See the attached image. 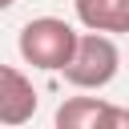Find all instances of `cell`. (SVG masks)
I'll return each instance as SVG.
<instances>
[{"mask_svg": "<svg viewBox=\"0 0 129 129\" xmlns=\"http://www.w3.org/2000/svg\"><path fill=\"white\" fill-rule=\"evenodd\" d=\"M73 12L93 32H129V0H73Z\"/></svg>", "mask_w": 129, "mask_h": 129, "instance_id": "cell-5", "label": "cell"}, {"mask_svg": "<svg viewBox=\"0 0 129 129\" xmlns=\"http://www.w3.org/2000/svg\"><path fill=\"white\" fill-rule=\"evenodd\" d=\"M117 69H121V52H117L113 36L89 28V32H81L77 52H73V60L60 73H64V81L73 89H105L117 77Z\"/></svg>", "mask_w": 129, "mask_h": 129, "instance_id": "cell-2", "label": "cell"}, {"mask_svg": "<svg viewBox=\"0 0 129 129\" xmlns=\"http://www.w3.org/2000/svg\"><path fill=\"white\" fill-rule=\"evenodd\" d=\"M36 105H40V97H36L32 81L16 64H4L0 69V125H8V129L24 125L36 113Z\"/></svg>", "mask_w": 129, "mask_h": 129, "instance_id": "cell-4", "label": "cell"}, {"mask_svg": "<svg viewBox=\"0 0 129 129\" xmlns=\"http://www.w3.org/2000/svg\"><path fill=\"white\" fill-rule=\"evenodd\" d=\"M56 129H129V109L101 97H69L56 109Z\"/></svg>", "mask_w": 129, "mask_h": 129, "instance_id": "cell-3", "label": "cell"}, {"mask_svg": "<svg viewBox=\"0 0 129 129\" xmlns=\"http://www.w3.org/2000/svg\"><path fill=\"white\" fill-rule=\"evenodd\" d=\"M12 4H16V0H0V8H12Z\"/></svg>", "mask_w": 129, "mask_h": 129, "instance_id": "cell-6", "label": "cell"}, {"mask_svg": "<svg viewBox=\"0 0 129 129\" xmlns=\"http://www.w3.org/2000/svg\"><path fill=\"white\" fill-rule=\"evenodd\" d=\"M77 40H81V32H77L69 20H60V16H36V20H28V24L20 28L16 48H20L24 64L44 69V73H60V69L73 60Z\"/></svg>", "mask_w": 129, "mask_h": 129, "instance_id": "cell-1", "label": "cell"}]
</instances>
